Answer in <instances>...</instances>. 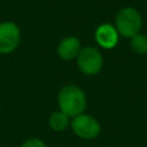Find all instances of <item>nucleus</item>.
Wrapping results in <instances>:
<instances>
[{
	"instance_id": "nucleus-10",
	"label": "nucleus",
	"mask_w": 147,
	"mask_h": 147,
	"mask_svg": "<svg viewBox=\"0 0 147 147\" xmlns=\"http://www.w3.org/2000/svg\"><path fill=\"white\" fill-rule=\"evenodd\" d=\"M21 147H46V144L39 138H30L25 140Z\"/></svg>"
},
{
	"instance_id": "nucleus-5",
	"label": "nucleus",
	"mask_w": 147,
	"mask_h": 147,
	"mask_svg": "<svg viewBox=\"0 0 147 147\" xmlns=\"http://www.w3.org/2000/svg\"><path fill=\"white\" fill-rule=\"evenodd\" d=\"M21 40V30L14 22L7 21L0 23V54L14 52Z\"/></svg>"
},
{
	"instance_id": "nucleus-1",
	"label": "nucleus",
	"mask_w": 147,
	"mask_h": 147,
	"mask_svg": "<svg viewBox=\"0 0 147 147\" xmlns=\"http://www.w3.org/2000/svg\"><path fill=\"white\" fill-rule=\"evenodd\" d=\"M59 108L69 117L83 114L86 107V95L77 85H65L57 94Z\"/></svg>"
},
{
	"instance_id": "nucleus-8",
	"label": "nucleus",
	"mask_w": 147,
	"mask_h": 147,
	"mask_svg": "<svg viewBox=\"0 0 147 147\" xmlns=\"http://www.w3.org/2000/svg\"><path fill=\"white\" fill-rule=\"evenodd\" d=\"M70 117L62 113L61 110H56L52 113V115L48 118V124L51 129L55 132H62L70 125Z\"/></svg>"
},
{
	"instance_id": "nucleus-4",
	"label": "nucleus",
	"mask_w": 147,
	"mask_h": 147,
	"mask_svg": "<svg viewBox=\"0 0 147 147\" xmlns=\"http://www.w3.org/2000/svg\"><path fill=\"white\" fill-rule=\"evenodd\" d=\"M70 126L77 137L86 140L96 138L101 131V126L99 122L93 116L84 113L72 117L70 122Z\"/></svg>"
},
{
	"instance_id": "nucleus-3",
	"label": "nucleus",
	"mask_w": 147,
	"mask_h": 147,
	"mask_svg": "<svg viewBox=\"0 0 147 147\" xmlns=\"http://www.w3.org/2000/svg\"><path fill=\"white\" fill-rule=\"evenodd\" d=\"M76 59L79 70L87 76L99 74L103 64V57L101 53L99 52V49L92 46L83 47Z\"/></svg>"
},
{
	"instance_id": "nucleus-2",
	"label": "nucleus",
	"mask_w": 147,
	"mask_h": 147,
	"mask_svg": "<svg viewBox=\"0 0 147 147\" xmlns=\"http://www.w3.org/2000/svg\"><path fill=\"white\" fill-rule=\"evenodd\" d=\"M142 25V18L140 13L133 7H125L121 9L115 18V28L118 34L132 38L138 34Z\"/></svg>"
},
{
	"instance_id": "nucleus-7",
	"label": "nucleus",
	"mask_w": 147,
	"mask_h": 147,
	"mask_svg": "<svg viewBox=\"0 0 147 147\" xmlns=\"http://www.w3.org/2000/svg\"><path fill=\"white\" fill-rule=\"evenodd\" d=\"M80 49H82L80 41L77 37H74V36L63 38L57 45V54L62 60H65V61L76 59Z\"/></svg>"
},
{
	"instance_id": "nucleus-6",
	"label": "nucleus",
	"mask_w": 147,
	"mask_h": 147,
	"mask_svg": "<svg viewBox=\"0 0 147 147\" xmlns=\"http://www.w3.org/2000/svg\"><path fill=\"white\" fill-rule=\"evenodd\" d=\"M95 40L102 48L111 49L118 42V32L114 25L103 23L95 30Z\"/></svg>"
},
{
	"instance_id": "nucleus-9",
	"label": "nucleus",
	"mask_w": 147,
	"mask_h": 147,
	"mask_svg": "<svg viewBox=\"0 0 147 147\" xmlns=\"http://www.w3.org/2000/svg\"><path fill=\"white\" fill-rule=\"evenodd\" d=\"M131 48L138 54L147 53V38L144 34H136L131 38Z\"/></svg>"
}]
</instances>
